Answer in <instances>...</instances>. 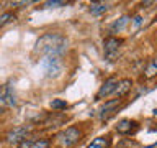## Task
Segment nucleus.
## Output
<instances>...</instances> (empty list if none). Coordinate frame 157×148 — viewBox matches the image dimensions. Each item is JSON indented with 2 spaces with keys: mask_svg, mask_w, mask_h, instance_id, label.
<instances>
[{
  "mask_svg": "<svg viewBox=\"0 0 157 148\" xmlns=\"http://www.w3.org/2000/svg\"><path fill=\"white\" fill-rule=\"evenodd\" d=\"M67 39L61 33H46L34 44L33 53L41 54V56H52V54H61L66 49Z\"/></svg>",
  "mask_w": 157,
  "mask_h": 148,
  "instance_id": "obj_1",
  "label": "nucleus"
},
{
  "mask_svg": "<svg viewBox=\"0 0 157 148\" xmlns=\"http://www.w3.org/2000/svg\"><path fill=\"white\" fill-rule=\"evenodd\" d=\"M43 72L48 77H57L62 71V59L61 54H52V56H46L41 63Z\"/></svg>",
  "mask_w": 157,
  "mask_h": 148,
  "instance_id": "obj_2",
  "label": "nucleus"
},
{
  "mask_svg": "<svg viewBox=\"0 0 157 148\" xmlns=\"http://www.w3.org/2000/svg\"><path fill=\"white\" fill-rule=\"evenodd\" d=\"M57 138H59L61 146H66V148L74 146L78 140H80V130H78V128H75V127H69V128H66L62 133H59Z\"/></svg>",
  "mask_w": 157,
  "mask_h": 148,
  "instance_id": "obj_3",
  "label": "nucleus"
},
{
  "mask_svg": "<svg viewBox=\"0 0 157 148\" xmlns=\"http://www.w3.org/2000/svg\"><path fill=\"white\" fill-rule=\"evenodd\" d=\"M120 44H121V39L113 38V36L106 38L105 41H103V51H105V58L108 59V61H113V59L116 58Z\"/></svg>",
  "mask_w": 157,
  "mask_h": 148,
  "instance_id": "obj_4",
  "label": "nucleus"
},
{
  "mask_svg": "<svg viewBox=\"0 0 157 148\" xmlns=\"http://www.w3.org/2000/svg\"><path fill=\"white\" fill-rule=\"evenodd\" d=\"M116 86H118V79L116 77L106 79V81L103 82V86L100 87V91L97 92V99H103V97L113 94V92H115V89H116Z\"/></svg>",
  "mask_w": 157,
  "mask_h": 148,
  "instance_id": "obj_5",
  "label": "nucleus"
},
{
  "mask_svg": "<svg viewBox=\"0 0 157 148\" xmlns=\"http://www.w3.org/2000/svg\"><path fill=\"white\" fill-rule=\"evenodd\" d=\"M28 132H29L28 127H17V128H13V130L8 132L7 140H8L10 143H20L23 138H26Z\"/></svg>",
  "mask_w": 157,
  "mask_h": 148,
  "instance_id": "obj_6",
  "label": "nucleus"
},
{
  "mask_svg": "<svg viewBox=\"0 0 157 148\" xmlns=\"http://www.w3.org/2000/svg\"><path fill=\"white\" fill-rule=\"evenodd\" d=\"M121 104L120 99H113V101H108L105 102V105L101 107V110H100V118L101 120H106L110 115H113V113L116 112V107Z\"/></svg>",
  "mask_w": 157,
  "mask_h": 148,
  "instance_id": "obj_7",
  "label": "nucleus"
},
{
  "mask_svg": "<svg viewBox=\"0 0 157 148\" xmlns=\"http://www.w3.org/2000/svg\"><path fill=\"white\" fill-rule=\"evenodd\" d=\"M134 128H136V122L129 120V118H123V120H120V122H118V125H116V130L120 133H123V135L131 133Z\"/></svg>",
  "mask_w": 157,
  "mask_h": 148,
  "instance_id": "obj_8",
  "label": "nucleus"
},
{
  "mask_svg": "<svg viewBox=\"0 0 157 148\" xmlns=\"http://www.w3.org/2000/svg\"><path fill=\"white\" fill-rule=\"evenodd\" d=\"M131 86H132L131 79H123V81H120V82H118V86H116V89H115L116 96H118V97H123V96H126V94L129 92Z\"/></svg>",
  "mask_w": 157,
  "mask_h": 148,
  "instance_id": "obj_9",
  "label": "nucleus"
},
{
  "mask_svg": "<svg viewBox=\"0 0 157 148\" xmlns=\"http://www.w3.org/2000/svg\"><path fill=\"white\" fill-rule=\"evenodd\" d=\"M129 17H128V15H124V17H121V18H118L115 23L111 25V33H121L123 30H124L126 27H128V23H129Z\"/></svg>",
  "mask_w": 157,
  "mask_h": 148,
  "instance_id": "obj_10",
  "label": "nucleus"
},
{
  "mask_svg": "<svg viewBox=\"0 0 157 148\" xmlns=\"http://www.w3.org/2000/svg\"><path fill=\"white\" fill-rule=\"evenodd\" d=\"M108 10V3H103V2H97V3H90L88 7V12L92 15H101Z\"/></svg>",
  "mask_w": 157,
  "mask_h": 148,
  "instance_id": "obj_11",
  "label": "nucleus"
},
{
  "mask_svg": "<svg viewBox=\"0 0 157 148\" xmlns=\"http://www.w3.org/2000/svg\"><path fill=\"white\" fill-rule=\"evenodd\" d=\"M87 148H110V140L106 137H98L92 143H88Z\"/></svg>",
  "mask_w": 157,
  "mask_h": 148,
  "instance_id": "obj_12",
  "label": "nucleus"
},
{
  "mask_svg": "<svg viewBox=\"0 0 157 148\" xmlns=\"http://www.w3.org/2000/svg\"><path fill=\"white\" fill-rule=\"evenodd\" d=\"M15 15L13 13H10V12H5V13H2L0 15V28L3 27V25H7V23H10V22H15Z\"/></svg>",
  "mask_w": 157,
  "mask_h": 148,
  "instance_id": "obj_13",
  "label": "nucleus"
},
{
  "mask_svg": "<svg viewBox=\"0 0 157 148\" xmlns=\"http://www.w3.org/2000/svg\"><path fill=\"white\" fill-rule=\"evenodd\" d=\"M51 109H54V110H64V109H67V102L62 101V99H54L51 102Z\"/></svg>",
  "mask_w": 157,
  "mask_h": 148,
  "instance_id": "obj_14",
  "label": "nucleus"
},
{
  "mask_svg": "<svg viewBox=\"0 0 157 148\" xmlns=\"http://www.w3.org/2000/svg\"><path fill=\"white\" fill-rule=\"evenodd\" d=\"M155 72H157V63L152 59V61L149 63V66H147V69H146V77H154L155 76Z\"/></svg>",
  "mask_w": 157,
  "mask_h": 148,
  "instance_id": "obj_15",
  "label": "nucleus"
},
{
  "mask_svg": "<svg viewBox=\"0 0 157 148\" xmlns=\"http://www.w3.org/2000/svg\"><path fill=\"white\" fill-rule=\"evenodd\" d=\"M29 148H49V142L48 140H39V142H34Z\"/></svg>",
  "mask_w": 157,
  "mask_h": 148,
  "instance_id": "obj_16",
  "label": "nucleus"
},
{
  "mask_svg": "<svg viewBox=\"0 0 157 148\" xmlns=\"http://www.w3.org/2000/svg\"><path fill=\"white\" fill-rule=\"evenodd\" d=\"M5 109H7V102H5L3 92L0 91V113H3V112H5Z\"/></svg>",
  "mask_w": 157,
  "mask_h": 148,
  "instance_id": "obj_17",
  "label": "nucleus"
},
{
  "mask_svg": "<svg viewBox=\"0 0 157 148\" xmlns=\"http://www.w3.org/2000/svg\"><path fill=\"white\" fill-rule=\"evenodd\" d=\"M62 5H66V2H57V0H54V2H46V7L52 8V7H62Z\"/></svg>",
  "mask_w": 157,
  "mask_h": 148,
  "instance_id": "obj_18",
  "label": "nucleus"
},
{
  "mask_svg": "<svg viewBox=\"0 0 157 148\" xmlns=\"http://www.w3.org/2000/svg\"><path fill=\"white\" fill-rule=\"evenodd\" d=\"M132 22H134V30H137L141 27V23H142V18L141 17H134V20H132Z\"/></svg>",
  "mask_w": 157,
  "mask_h": 148,
  "instance_id": "obj_19",
  "label": "nucleus"
}]
</instances>
